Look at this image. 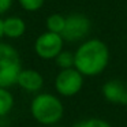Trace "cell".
<instances>
[{
    "instance_id": "1",
    "label": "cell",
    "mask_w": 127,
    "mask_h": 127,
    "mask_svg": "<svg viewBox=\"0 0 127 127\" xmlns=\"http://www.w3.org/2000/svg\"><path fill=\"white\" fill-rule=\"evenodd\" d=\"M109 63V48L102 40L82 41L74 52V67L83 77L100 75Z\"/></svg>"
},
{
    "instance_id": "2",
    "label": "cell",
    "mask_w": 127,
    "mask_h": 127,
    "mask_svg": "<svg viewBox=\"0 0 127 127\" xmlns=\"http://www.w3.org/2000/svg\"><path fill=\"white\" fill-rule=\"evenodd\" d=\"M30 115L42 126H56L64 115V105L52 93H37L30 102Z\"/></svg>"
},
{
    "instance_id": "3",
    "label": "cell",
    "mask_w": 127,
    "mask_h": 127,
    "mask_svg": "<svg viewBox=\"0 0 127 127\" xmlns=\"http://www.w3.org/2000/svg\"><path fill=\"white\" fill-rule=\"evenodd\" d=\"M22 70L19 52L12 45L0 42V88H11Z\"/></svg>"
},
{
    "instance_id": "4",
    "label": "cell",
    "mask_w": 127,
    "mask_h": 127,
    "mask_svg": "<svg viewBox=\"0 0 127 127\" xmlns=\"http://www.w3.org/2000/svg\"><path fill=\"white\" fill-rule=\"evenodd\" d=\"M85 77L75 67L64 68L58 72L55 78V89L59 96L72 97L77 96L83 88Z\"/></svg>"
},
{
    "instance_id": "5",
    "label": "cell",
    "mask_w": 127,
    "mask_h": 127,
    "mask_svg": "<svg viewBox=\"0 0 127 127\" xmlns=\"http://www.w3.org/2000/svg\"><path fill=\"white\" fill-rule=\"evenodd\" d=\"M64 40L62 34L53 32H44L34 41V52L40 59L44 60H55V58L63 51Z\"/></svg>"
},
{
    "instance_id": "6",
    "label": "cell",
    "mask_w": 127,
    "mask_h": 127,
    "mask_svg": "<svg viewBox=\"0 0 127 127\" xmlns=\"http://www.w3.org/2000/svg\"><path fill=\"white\" fill-rule=\"evenodd\" d=\"M90 19L83 14L74 12L66 17V26L62 33V37L67 42H82L90 33Z\"/></svg>"
},
{
    "instance_id": "7",
    "label": "cell",
    "mask_w": 127,
    "mask_h": 127,
    "mask_svg": "<svg viewBox=\"0 0 127 127\" xmlns=\"http://www.w3.org/2000/svg\"><path fill=\"white\" fill-rule=\"evenodd\" d=\"M17 85L28 93H40L44 86V77L40 71L33 68H22L18 75Z\"/></svg>"
},
{
    "instance_id": "8",
    "label": "cell",
    "mask_w": 127,
    "mask_h": 127,
    "mask_svg": "<svg viewBox=\"0 0 127 127\" xmlns=\"http://www.w3.org/2000/svg\"><path fill=\"white\" fill-rule=\"evenodd\" d=\"M102 97L108 102L112 104H119V105H126L127 104V86L126 83L120 81H108L102 85L101 88Z\"/></svg>"
},
{
    "instance_id": "9",
    "label": "cell",
    "mask_w": 127,
    "mask_h": 127,
    "mask_svg": "<svg viewBox=\"0 0 127 127\" xmlns=\"http://www.w3.org/2000/svg\"><path fill=\"white\" fill-rule=\"evenodd\" d=\"M3 29L4 37L10 40H17L26 33V22L21 17L11 15L3 19Z\"/></svg>"
},
{
    "instance_id": "10",
    "label": "cell",
    "mask_w": 127,
    "mask_h": 127,
    "mask_svg": "<svg viewBox=\"0 0 127 127\" xmlns=\"http://www.w3.org/2000/svg\"><path fill=\"white\" fill-rule=\"evenodd\" d=\"M14 108V96L8 88H0V119L7 116Z\"/></svg>"
},
{
    "instance_id": "11",
    "label": "cell",
    "mask_w": 127,
    "mask_h": 127,
    "mask_svg": "<svg viewBox=\"0 0 127 127\" xmlns=\"http://www.w3.org/2000/svg\"><path fill=\"white\" fill-rule=\"evenodd\" d=\"M45 26H47V30L62 34L66 26V17L62 14H51L45 21Z\"/></svg>"
},
{
    "instance_id": "12",
    "label": "cell",
    "mask_w": 127,
    "mask_h": 127,
    "mask_svg": "<svg viewBox=\"0 0 127 127\" xmlns=\"http://www.w3.org/2000/svg\"><path fill=\"white\" fill-rule=\"evenodd\" d=\"M55 63L60 70L64 68H71L74 67V52L71 51H62L58 56L55 58Z\"/></svg>"
},
{
    "instance_id": "13",
    "label": "cell",
    "mask_w": 127,
    "mask_h": 127,
    "mask_svg": "<svg viewBox=\"0 0 127 127\" xmlns=\"http://www.w3.org/2000/svg\"><path fill=\"white\" fill-rule=\"evenodd\" d=\"M21 8L28 12H36L40 8H42L45 0H18Z\"/></svg>"
},
{
    "instance_id": "14",
    "label": "cell",
    "mask_w": 127,
    "mask_h": 127,
    "mask_svg": "<svg viewBox=\"0 0 127 127\" xmlns=\"http://www.w3.org/2000/svg\"><path fill=\"white\" fill-rule=\"evenodd\" d=\"M74 127H112L107 120L104 119H100V118H89L85 119V120L77 123Z\"/></svg>"
},
{
    "instance_id": "15",
    "label": "cell",
    "mask_w": 127,
    "mask_h": 127,
    "mask_svg": "<svg viewBox=\"0 0 127 127\" xmlns=\"http://www.w3.org/2000/svg\"><path fill=\"white\" fill-rule=\"evenodd\" d=\"M12 3H14V0H0V17L11 8Z\"/></svg>"
},
{
    "instance_id": "16",
    "label": "cell",
    "mask_w": 127,
    "mask_h": 127,
    "mask_svg": "<svg viewBox=\"0 0 127 127\" xmlns=\"http://www.w3.org/2000/svg\"><path fill=\"white\" fill-rule=\"evenodd\" d=\"M4 38V29H3V18L0 17V42Z\"/></svg>"
},
{
    "instance_id": "17",
    "label": "cell",
    "mask_w": 127,
    "mask_h": 127,
    "mask_svg": "<svg viewBox=\"0 0 127 127\" xmlns=\"http://www.w3.org/2000/svg\"><path fill=\"white\" fill-rule=\"evenodd\" d=\"M53 127V126H52ZM55 127H67V126H55Z\"/></svg>"
},
{
    "instance_id": "18",
    "label": "cell",
    "mask_w": 127,
    "mask_h": 127,
    "mask_svg": "<svg viewBox=\"0 0 127 127\" xmlns=\"http://www.w3.org/2000/svg\"><path fill=\"white\" fill-rule=\"evenodd\" d=\"M126 86H127V81H126Z\"/></svg>"
}]
</instances>
